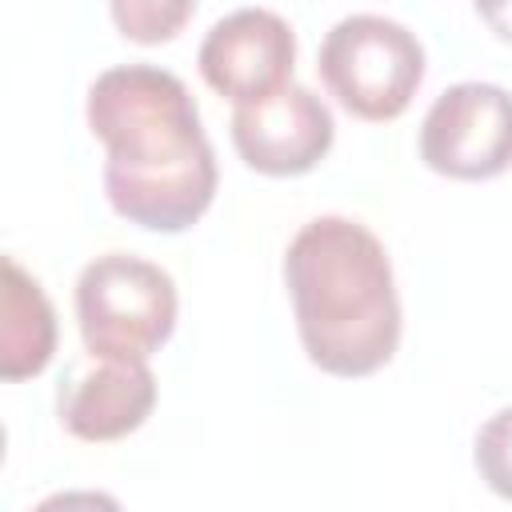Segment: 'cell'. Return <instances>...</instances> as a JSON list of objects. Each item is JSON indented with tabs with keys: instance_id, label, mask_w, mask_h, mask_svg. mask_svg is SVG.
Instances as JSON below:
<instances>
[{
	"instance_id": "cell-1",
	"label": "cell",
	"mask_w": 512,
	"mask_h": 512,
	"mask_svg": "<svg viewBox=\"0 0 512 512\" xmlns=\"http://www.w3.org/2000/svg\"><path fill=\"white\" fill-rule=\"evenodd\" d=\"M88 128L104 140L108 204L140 228L184 232L216 196V152L188 84L156 64H116L88 88Z\"/></svg>"
},
{
	"instance_id": "cell-2",
	"label": "cell",
	"mask_w": 512,
	"mask_h": 512,
	"mask_svg": "<svg viewBox=\"0 0 512 512\" xmlns=\"http://www.w3.org/2000/svg\"><path fill=\"white\" fill-rule=\"evenodd\" d=\"M284 284L308 360L332 376H368L400 344L392 260L372 228L348 216L308 220L284 252Z\"/></svg>"
},
{
	"instance_id": "cell-3",
	"label": "cell",
	"mask_w": 512,
	"mask_h": 512,
	"mask_svg": "<svg viewBox=\"0 0 512 512\" xmlns=\"http://www.w3.org/2000/svg\"><path fill=\"white\" fill-rule=\"evenodd\" d=\"M76 320L88 356L148 360L176 328V284L144 256L104 252L76 276Z\"/></svg>"
},
{
	"instance_id": "cell-4",
	"label": "cell",
	"mask_w": 512,
	"mask_h": 512,
	"mask_svg": "<svg viewBox=\"0 0 512 512\" xmlns=\"http://www.w3.org/2000/svg\"><path fill=\"white\" fill-rule=\"evenodd\" d=\"M328 92L360 120H396L424 80V44L380 12L340 16L316 56Z\"/></svg>"
},
{
	"instance_id": "cell-5",
	"label": "cell",
	"mask_w": 512,
	"mask_h": 512,
	"mask_svg": "<svg viewBox=\"0 0 512 512\" xmlns=\"http://www.w3.org/2000/svg\"><path fill=\"white\" fill-rule=\"evenodd\" d=\"M420 160L452 180H488L512 164V92L488 80L444 88L420 120Z\"/></svg>"
},
{
	"instance_id": "cell-6",
	"label": "cell",
	"mask_w": 512,
	"mask_h": 512,
	"mask_svg": "<svg viewBox=\"0 0 512 512\" xmlns=\"http://www.w3.org/2000/svg\"><path fill=\"white\" fill-rule=\"evenodd\" d=\"M200 76L228 100L256 104L292 84L296 32L272 8H236L220 16L196 52Z\"/></svg>"
},
{
	"instance_id": "cell-7",
	"label": "cell",
	"mask_w": 512,
	"mask_h": 512,
	"mask_svg": "<svg viewBox=\"0 0 512 512\" xmlns=\"http://www.w3.org/2000/svg\"><path fill=\"white\" fill-rule=\"evenodd\" d=\"M228 128L240 160L264 176H300L316 168L336 136L328 104L304 84H284L256 104H240Z\"/></svg>"
},
{
	"instance_id": "cell-8",
	"label": "cell",
	"mask_w": 512,
	"mask_h": 512,
	"mask_svg": "<svg viewBox=\"0 0 512 512\" xmlns=\"http://www.w3.org/2000/svg\"><path fill=\"white\" fill-rule=\"evenodd\" d=\"M156 404V376L148 360H96L76 364L56 392L60 424L80 440H120L136 432Z\"/></svg>"
},
{
	"instance_id": "cell-9",
	"label": "cell",
	"mask_w": 512,
	"mask_h": 512,
	"mask_svg": "<svg viewBox=\"0 0 512 512\" xmlns=\"http://www.w3.org/2000/svg\"><path fill=\"white\" fill-rule=\"evenodd\" d=\"M56 352V312L40 280L4 256V312H0V376L24 380L48 368Z\"/></svg>"
},
{
	"instance_id": "cell-10",
	"label": "cell",
	"mask_w": 512,
	"mask_h": 512,
	"mask_svg": "<svg viewBox=\"0 0 512 512\" xmlns=\"http://www.w3.org/2000/svg\"><path fill=\"white\" fill-rule=\"evenodd\" d=\"M188 16H192L188 0H116L112 4V20L124 28L128 40H140V44L176 36V28Z\"/></svg>"
},
{
	"instance_id": "cell-11",
	"label": "cell",
	"mask_w": 512,
	"mask_h": 512,
	"mask_svg": "<svg viewBox=\"0 0 512 512\" xmlns=\"http://www.w3.org/2000/svg\"><path fill=\"white\" fill-rule=\"evenodd\" d=\"M476 468H480V480L512 500V404L492 412L480 432H476Z\"/></svg>"
},
{
	"instance_id": "cell-12",
	"label": "cell",
	"mask_w": 512,
	"mask_h": 512,
	"mask_svg": "<svg viewBox=\"0 0 512 512\" xmlns=\"http://www.w3.org/2000/svg\"><path fill=\"white\" fill-rule=\"evenodd\" d=\"M32 512H124V508L108 492H96V488H64V492L44 496Z\"/></svg>"
},
{
	"instance_id": "cell-13",
	"label": "cell",
	"mask_w": 512,
	"mask_h": 512,
	"mask_svg": "<svg viewBox=\"0 0 512 512\" xmlns=\"http://www.w3.org/2000/svg\"><path fill=\"white\" fill-rule=\"evenodd\" d=\"M476 12H480L504 40H512V4H476Z\"/></svg>"
}]
</instances>
